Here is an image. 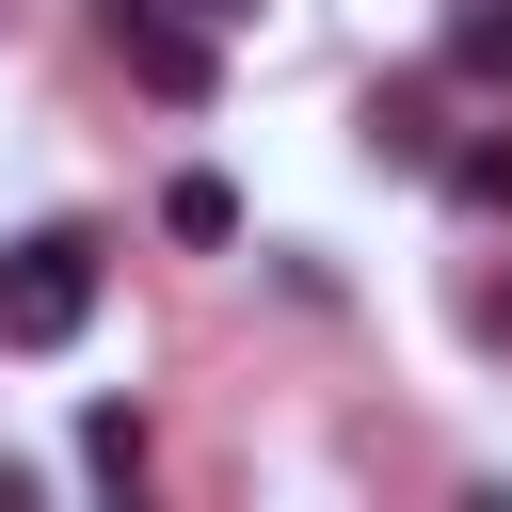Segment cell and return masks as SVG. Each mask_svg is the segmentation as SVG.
<instances>
[{
  "label": "cell",
  "instance_id": "obj_1",
  "mask_svg": "<svg viewBox=\"0 0 512 512\" xmlns=\"http://www.w3.org/2000/svg\"><path fill=\"white\" fill-rule=\"evenodd\" d=\"M80 320H96V240H80V224L0 240V352H64Z\"/></svg>",
  "mask_w": 512,
  "mask_h": 512
},
{
  "label": "cell",
  "instance_id": "obj_8",
  "mask_svg": "<svg viewBox=\"0 0 512 512\" xmlns=\"http://www.w3.org/2000/svg\"><path fill=\"white\" fill-rule=\"evenodd\" d=\"M464 320H480V336H512V288H480V304H464Z\"/></svg>",
  "mask_w": 512,
  "mask_h": 512
},
{
  "label": "cell",
  "instance_id": "obj_4",
  "mask_svg": "<svg viewBox=\"0 0 512 512\" xmlns=\"http://www.w3.org/2000/svg\"><path fill=\"white\" fill-rule=\"evenodd\" d=\"M432 176H448V208H480V224H496V208H512V128H480V144H448Z\"/></svg>",
  "mask_w": 512,
  "mask_h": 512
},
{
  "label": "cell",
  "instance_id": "obj_5",
  "mask_svg": "<svg viewBox=\"0 0 512 512\" xmlns=\"http://www.w3.org/2000/svg\"><path fill=\"white\" fill-rule=\"evenodd\" d=\"M160 224L208 256V240H240V192H224V176H176V192H160Z\"/></svg>",
  "mask_w": 512,
  "mask_h": 512
},
{
  "label": "cell",
  "instance_id": "obj_3",
  "mask_svg": "<svg viewBox=\"0 0 512 512\" xmlns=\"http://www.w3.org/2000/svg\"><path fill=\"white\" fill-rule=\"evenodd\" d=\"M368 160H448V112H432V80L368 96Z\"/></svg>",
  "mask_w": 512,
  "mask_h": 512
},
{
  "label": "cell",
  "instance_id": "obj_9",
  "mask_svg": "<svg viewBox=\"0 0 512 512\" xmlns=\"http://www.w3.org/2000/svg\"><path fill=\"white\" fill-rule=\"evenodd\" d=\"M192 16H208V32H240V16H256V0H192Z\"/></svg>",
  "mask_w": 512,
  "mask_h": 512
},
{
  "label": "cell",
  "instance_id": "obj_6",
  "mask_svg": "<svg viewBox=\"0 0 512 512\" xmlns=\"http://www.w3.org/2000/svg\"><path fill=\"white\" fill-rule=\"evenodd\" d=\"M448 64H464V80H512V0H464V16H448Z\"/></svg>",
  "mask_w": 512,
  "mask_h": 512
},
{
  "label": "cell",
  "instance_id": "obj_2",
  "mask_svg": "<svg viewBox=\"0 0 512 512\" xmlns=\"http://www.w3.org/2000/svg\"><path fill=\"white\" fill-rule=\"evenodd\" d=\"M112 48H128V80H144L160 112H208V80H224V64H208V16H192V0H144V16H112Z\"/></svg>",
  "mask_w": 512,
  "mask_h": 512
},
{
  "label": "cell",
  "instance_id": "obj_7",
  "mask_svg": "<svg viewBox=\"0 0 512 512\" xmlns=\"http://www.w3.org/2000/svg\"><path fill=\"white\" fill-rule=\"evenodd\" d=\"M80 464H96V480H144V416L96 400V416H80Z\"/></svg>",
  "mask_w": 512,
  "mask_h": 512
}]
</instances>
